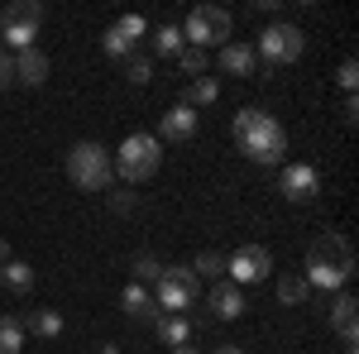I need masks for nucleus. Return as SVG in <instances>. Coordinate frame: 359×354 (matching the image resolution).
I'll return each instance as SVG.
<instances>
[{"instance_id": "obj_1", "label": "nucleus", "mask_w": 359, "mask_h": 354, "mask_svg": "<svg viewBox=\"0 0 359 354\" xmlns=\"http://www.w3.org/2000/svg\"><path fill=\"white\" fill-rule=\"evenodd\" d=\"M230 139H235V149L245 158H254V163H264V168H278L287 158V130L269 110H254V106L240 110L235 125H230Z\"/></svg>"}, {"instance_id": "obj_2", "label": "nucleus", "mask_w": 359, "mask_h": 354, "mask_svg": "<svg viewBox=\"0 0 359 354\" xmlns=\"http://www.w3.org/2000/svg\"><path fill=\"white\" fill-rule=\"evenodd\" d=\"M306 287H326V292H345V282L355 278V249L345 235H321L306 249Z\"/></svg>"}, {"instance_id": "obj_3", "label": "nucleus", "mask_w": 359, "mask_h": 354, "mask_svg": "<svg viewBox=\"0 0 359 354\" xmlns=\"http://www.w3.org/2000/svg\"><path fill=\"white\" fill-rule=\"evenodd\" d=\"M67 177L82 191H111V182H115L111 154H106L96 139H77V144L67 149Z\"/></svg>"}, {"instance_id": "obj_4", "label": "nucleus", "mask_w": 359, "mask_h": 354, "mask_svg": "<svg viewBox=\"0 0 359 354\" xmlns=\"http://www.w3.org/2000/svg\"><path fill=\"white\" fill-rule=\"evenodd\" d=\"M158 163H163V144L154 135H130L125 144H120V154L111 158L115 177H125V182H149L154 172H158Z\"/></svg>"}, {"instance_id": "obj_5", "label": "nucleus", "mask_w": 359, "mask_h": 354, "mask_svg": "<svg viewBox=\"0 0 359 354\" xmlns=\"http://www.w3.org/2000/svg\"><path fill=\"white\" fill-rule=\"evenodd\" d=\"M306 48V34L297 25H287V20H273V25L259 34V62H264V77H273L278 67H287V62H297Z\"/></svg>"}, {"instance_id": "obj_6", "label": "nucleus", "mask_w": 359, "mask_h": 354, "mask_svg": "<svg viewBox=\"0 0 359 354\" xmlns=\"http://www.w3.org/2000/svg\"><path fill=\"white\" fill-rule=\"evenodd\" d=\"M39 25H43V5H39V0H10V5L0 10V39H5L10 53L34 48Z\"/></svg>"}, {"instance_id": "obj_7", "label": "nucleus", "mask_w": 359, "mask_h": 354, "mask_svg": "<svg viewBox=\"0 0 359 354\" xmlns=\"http://www.w3.org/2000/svg\"><path fill=\"white\" fill-rule=\"evenodd\" d=\"M230 25H235V20H230V10H221V5H196L192 15H187V25H182V43H187V48H201V53H206V48H211V43H230Z\"/></svg>"}, {"instance_id": "obj_8", "label": "nucleus", "mask_w": 359, "mask_h": 354, "mask_svg": "<svg viewBox=\"0 0 359 354\" xmlns=\"http://www.w3.org/2000/svg\"><path fill=\"white\" fill-rule=\"evenodd\" d=\"M196 297H201V278H196L192 268H163V278H158V311H168V316H182L187 306H196Z\"/></svg>"}, {"instance_id": "obj_9", "label": "nucleus", "mask_w": 359, "mask_h": 354, "mask_svg": "<svg viewBox=\"0 0 359 354\" xmlns=\"http://www.w3.org/2000/svg\"><path fill=\"white\" fill-rule=\"evenodd\" d=\"M273 273V254L264 245H245V249H235L230 259H225V278L235 282V287H249V282H264Z\"/></svg>"}, {"instance_id": "obj_10", "label": "nucleus", "mask_w": 359, "mask_h": 354, "mask_svg": "<svg viewBox=\"0 0 359 354\" xmlns=\"http://www.w3.org/2000/svg\"><path fill=\"white\" fill-rule=\"evenodd\" d=\"M316 191H321V172L311 163H287L283 168V196H287V201H316Z\"/></svg>"}, {"instance_id": "obj_11", "label": "nucleus", "mask_w": 359, "mask_h": 354, "mask_svg": "<svg viewBox=\"0 0 359 354\" xmlns=\"http://www.w3.org/2000/svg\"><path fill=\"white\" fill-rule=\"evenodd\" d=\"M206 301H211V316H221V321H240L245 316V287H235L230 278H216Z\"/></svg>"}, {"instance_id": "obj_12", "label": "nucleus", "mask_w": 359, "mask_h": 354, "mask_svg": "<svg viewBox=\"0 0 359 354\" xmlns=\"http://www.w3.org/2000/svg\"><path fill=\"white\" fill-rule=\"evenodd\" d=\"M221 72H230V77H254V72H264V62L254 53V43H225L221 48Z\"/></svg>"}, {"instance_id": "obj_13", "label": "nucleus", "mask_w": 359, "mask_h": 354, "mask_svg": "<svg viewBox=\"0 0 359 354\" xmlns=\"http://www.w3.org/2000/svg\"><path fill=\"white\" fill-rule=\"evenodd\" d=\"M359 301L350 297V292H335V301H331V326H335V335L345 340V345H355V335H359V311H355Z\"/></svg>"}, {"instance_id": "obj_14", "label": "nucleus", "mask_w": 359, "mask_h": 354, "mask_svg": "<svg viewBox=\"0 0 359 354\" xmlns=\"http://www.w3.org/2000/svg\"><path fill=\"white\" fill-rule=\"evenodd\" d=\"M15 82L20 86H43L48 82V57L39 48H20L15 53Z\"/></svg>"}, {"instance_id": "obj_15", "label": "nucleus", "mask_w": 359, "mask_h": 354, "mask_svg": "<svg viewBox=\"0 0 359 354\" xmlns=\"http://www.w3.org/2000/svg\"><path fill=\"white\" fill-rule=\"evenodd\" d=\"M158 135H163V139H192L196 135V110L177 101V106L158 120ZM163 139H158V144H163Z\"/></svg>"}, {"instance_id": "obj_16", "label": "nucleus", "mask_w": 359, "mask_h": 354, "mask_svg": "<svg viewBox=\"0 0 359 354\" xmlns=\"http://www.w3.org/2000/svg\"><path fill=\"white\" fill-rule=\"evenodd\" d=\"M120 301H125V311H130V316H144V321H158V316H163V311H158V301L149 297V287H144V282H130Z\"/></svg>"}, {"instance_id": "obj_17", "label": "nucleus", "mask_w": 359, "mask_h": 354, "mask_svg": "<svg viewBox=\"0 0 359 354\" xmlns=\"http://www.w3.org/2000/svg\"><path fill=\"white\" fill-rule=\"evenodd\" d=\"M154 330H158V340H163V345H172V350H177V345H187V335H192V321H187V316H158V321H154Z\"/></svg>"}, {"instance_id": "obj_18", "label": "nucleus", "mask_w": 359, "mask_h": 354, "mask_svg": "<svg viewBox=\"0 0 359 354\" xmlns=\"http://www.w3.org/2000/svg\"><path fill=\"white\" fill-rule=\"evenodd\" d=\"M216 101H221V82H216V77H192V82H187V101H182V106L201 110V106H216Z\"/></svg>"}, {"instance_id": "obj_19", "label": "nucleus", "mask_w": 359, "mask_h": 354, "mask_svg": "<svg viewBox=\"0 0 359 354\" xmlns=\"http://www.w3.org/2000/svg\"><path fill=\"white\" fill-rule=\"evenodd\" d=\"M20 326L39 340H53V335H62V316L57 311H29V321H20Z\"/></svg>"}, {"instance_id": "obj_20", "label": "nucleus", "mask_w": 359, "mask_h": 354, "mask_svg": "<svg viewBox=\"0 0 359 354\" xmlns=\"http://www.w3.org/2000/svg\"><path fill=\"white\" fill-rule=\"evenodd\" d=\"M0 278H5L10 292H29V287H34V268H29L25 259H10V264L0 268Z\"/></svg>"}, {"instance_id": "obj_21", "label": "nucleus", "mask_w": 359, "mask_h": 354, "mask_svg": "<svg viewBox=\"0 0 359 354\" xmlns=\"http://www.w3.org/2000/svg\"><path fill=\"white\" fill-rule=\"evenodd\" d=\"M182 48H187V43H182V29H177V25L154 29V53H158V57H177Z\"/></svg>"}, {"instance_id": "obj_22", "label": "nucleus", "mask_w": 359, "mask_h": 354, "mask_svg": "<svg viewBox=\"0 0 359 354\" xmlns=\"http://www.w3.org/2000/svg\"><path fill=\"white\" fill-rule=\"evenodd\" d=\"M306 292H311V287H306V278H297V273H283V278H278V301H287V306H302Z\"/></svg>"}, {"instance_id": "obj_23", "label": "nucleus", "mask_w": 359, "mask_h": 354, "mask_svg": "<svg viewBox=\"0 0 359 354\" xmlns=\"http://www.w3.org/2000/svg\"><path fill=\"white\" fill-rule=\"evenodd\" d=\"M25 350V326L15 316H0V354H20Z\"/></svg>"}, {"instance_id": "obj_24", "label": "nucleus", "mask_w": 359, "mask_h": 354, "mask_svg": "<svg viewBox=\"0 0 359 354\" xmlns=\"http://www.w3.org/2000/svg\"><path fill=\"white\" fill-rule=\"evenodd\" d=\"M101 53H111L115 62H125V57L135 53V43H130V39H125V34H120V29H106V34H101Z\"/></svg>"}, {"instance_id": "obj_25", "label": "nucleus", "mask_w": 359, "mask_h": 354, "mask_svg": "<svg viewBox=\"0 0 359 354\" xmlns=\"http://www.w3.org/2000/svg\"><path fill=\"white\" fill-rule=\"evenodd\" d=\"M192 273H196V278H225V254H221V249H206V254H196Z\"/></svg>"}, {"instance_id": "obj_26", "label": "nucleus", "mask_w": 359, "mask_h": 354, "mask_svg": "<svg viewBox=\"0 0 359 354\" xmlns=\"http://www.w3.org/2000/svg\"><path fill=\"white\" fill-rule=\"evenodd\" d=\"M120 67H125V77H130V82H135V86H144V82H154V62H149V57H139V53H130V57H125V62H120Z\"/></svg>"}, {"instance_id": "obj_27", "label": "nucleus", "mask_w": 359, "mask_h": 354, "mask_svg": "<svg viewBox=\"0 0 359 354\" xmlns=\"http://www.w3.org/2000/svg\"><path fill=\"white\" fill-rule=\"evenodd\" d=\"M177 67H182L187 77H206V53H201V48H182V53H177Z\"/></svg>"}, {"instance_id": "obj_28", "label": "nucleus", "mask_w": 359, "mask_h": 354, "mask_svg": "<svg viewBox=\"0 0 359 354\" xmlns=\"http://www.w3.org/2000/svg\"><path fill=\"white\" fill-rule=\"evenodd\" d=\"M144 278H154V282L163 278V264L154 254H135V282H144Z\"/></svg>"}, {"instance_id": "obj_29", "label": "nucleus", "mask_w": 359, "mask_h": 354, "mask_svg": "<svg viewBox=\"0 0 359 354\" xmlns=\"http://www.w3.org/2000/svg\"><path fill=\"white\" fill-rule=\"evenodd\" d=\"M335 82H340V91H345V96H355V86H359V62H355V57H345V62H340Z\"/></svg>"}, {"instance_id": "obj_30", "label": "nucleus", "mask_w": 359, "mask_h": 354, "mask_svg": "<svg viewBox=\"0 0 359 354\" xmlns=\"http://www.w3.org/2000/svg\"><path fill=\"white\" fill-rule=\"evenodd\" d=\"M120 34H125V39H130V43H135L139 48V39H144V34H149V25H144V15H125V20H120Z\"/></svg>"}, {"instance_id": "obj_31", "label": "nucleus", "mask_w": 359, "mask_h": 354, "mask_svg": "<svg viewBox=\"0 0 359 354\" xmlns=\"http://www.w3.org/2000/svg\"><path fill=\"white\" fill-rule=\"evenodd\" d=\"M10 86H15V53L0 48V91H10Z\"/></svg>"}, {"instance_id": "obj_32", "label": "nucleus", "mask_w": 359, "mask_h": 354, "mask_svg": "<svg viewBox=\"0 0 359 354\" xmlns=\"http://www.w3.org/2000/svg\"><path fill=\"white\" fill-rule=\"evenodd\" d=\"M111 206L120 211V216H125V211H135V191H115V196H111Z\"/></svg>"}, {"instance_id": "obj_33", "label": "nucleus", "mask_w": 359, "mask_h": 354, "mask_svg": "<svg viewBox=\"0 0 359 354\" xmlns=\"http://www.w3.org/2000/svg\"><path fill=\"white\" fill-rule=\"evenodd\" d=\"M355 115H359V101H355V96H345V125H355Z\"/></svg>"}, {"instance_id": "obj_34", "label": "nucleus", "mask_w": 359, "mask_h": 354, "mask_svg": "<svg viewBox=\"0 0 359 354\" xmlns=\"http://www.w3.org/2000/svg\"><path fill=\"white\" fill-rule=\"evenodd\" d=\"M10 259H15V254H10V245H5V240H0V268H5V264H10Z\"/></svg>"}, {"instance_id": "obj_35", "label": "nucleus", "mask_w": 359, "mask_h": 354, "mask_svg": "<svg viewBox=\"0 0 359 354\" xmlns=\"http://www.w3.org/2000/svg\"><path fill=\"white\" fill-rule=\"evenodd\" d=\"M216 354H245V350H240V345H221Z\"/></svg>"}, {"instance_id": "obj_36", "label": "nucleus", "mask_w": 359, "mask_h": 354, "mask_svg": "<svg viewBox=\"0 0 359 354\" xmlns=\"http://www.w3.org/2000/svg\"><path fill=\"white\" fill-rule=\"evenodd\" d=\"M172 354H201V350H196V345H177Z\"/></svg>"}, {"instance_id": "obj_37", "label": "nucleus", "mask_w": 359, "mask_h": 354, "mask_svg": "<svg viewBox=\"0 0 359 354\" xmlns=\"http://www.w3.org/2000/svg\"><path fill=\"white\" fill-rule=\"evenodd\" d=\"M345 354H355V345H345Z\"/></svg>"}, {"instance_id": "obj_38", "label": "nucleus", "mask_w": 359, "mask_h": 354, "mask_svg": "<svg viewBox=\"0 0 359 354\" xmlns=\"http://www.w3.org/2000/svg\"><path fill=\"white\" fill-rule=\"evenodd\" d=\"M0 287H5V278H0Z\"/></svg>"}]
</instances>
